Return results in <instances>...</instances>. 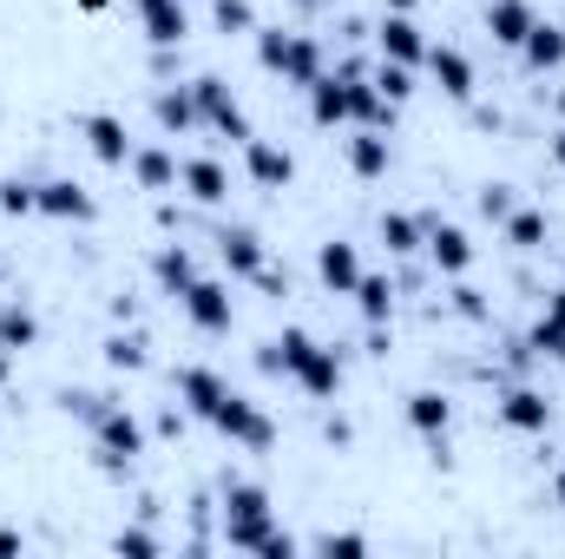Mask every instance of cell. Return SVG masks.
Here are the masks:
<instances>
[{
  "label": "cell",
  "mask_w": 565,
  "mask_h": 559,
  "mask_svg": "<svg viewBox=\"0 0 565 559\" xmlns=\"http://www.w3.org/2000/svg\"><path fill=\"white\" fill-rule=\"evenodd\" d=\"M270 376H289L302 395H316V402H335V389H342V356L335 349H322L309 329H282L277 342H264V356H257Z\"/></svg>",
  "instance_id": "1"
},
{
  "label": "cell",
  "mask_w": 565,
  "mask_h": 559,
  "mask_svg": "<svg viewBox=\"0 0 565 559\" xmlns=\"http://www.w3.org/2000/svg\"><path fill=\"white\" fill-rule=\"evenodd\" d=\"M257 66L277 73L282 86H302V93L329 73L322 66V46L309 33H282V27H257Z\"/></svg>",
  "instance_id": "2"
},
{
  "label": "cell",
  "mask_w": 565,
  "mask_h": 559,
  "mask_svg": "<svg viewBox=\"0 0 565 559\" xmlns=\"http://www.w3.org/2000/svg\"><path fill=\"white\" fill-rule=\"evenodd\" d=\"M270 534H277V520H270V494H264L257 481H231V487H224V547L257 553Z\"/></svg>",
  "instance_id": "3"
},
{
  "label": "cell",
  "mask_w": 565,
  "mask_h": 559,
  "mask_svg": "<svg viewBox=\"0 0 565 559\" xmlns=\"http://www.w3.org/2000/svg\"><path fill=\"white\" fill-rule=\"evenodd\" d=\"M191 99H198V126H211L217 139H257L250 133V113H244V99L217 80V73H204V80H191Z\"/></svg>",
  "instance_id": "4"
},
{
  "label": "cell",
  "mask_w": 565,
  "mask_h": 559,
  "mask_svg": "<svg viewBox=\"0 0 565 559\" xmlns=\"http://www.w3.org/2000/svg\"><path fill=\"white\" fill-rule=\"evenodd\" d=\"M93 447H99L106 467H132L145 454V421L132 415V409H119V402H106V409L93 415Z\"/></svg>",
  "instance_id": "5"
},
{
  "label": "cell",
  "mask_w": 565,
  "mask_h": 559,
  "mask_svg": "<svg viewBox=\"0 0 565 559\" xmlns=\"http://www.w3.org/2000/svg\"><path fill=\"white\" fill-rule=\"evenodd\" d=\"M211 428H217V434H231V441H237V447H250V454H264V447L277 441V421L264 415L250 395H237V389L224 395V409L211 415Z\"/></svg>",
  "instance_id": "6"
},
{
  "label": "cell",
  "mask_w": 565,
  "mask_h": 559,
  "mask_svg": "<svg viewBox=\"0 0 565 559\" xmlns=\"http://www.w3.org/2000/svg\"><path fill=\"white\" fill-rule=\"evenodd\" d=\"M178 303H184V316H191L204 336H224V329L237 323V296H231V283H217V277H198Z\"/></svg>",
  "instance_id": "7"
},
{
  "label": "cell",
  "mask_w": 565,
  "mask_h": 559,
  "mask_svg": "<svg viewBox=\"0 0 565 559\" xmlns=\"http://www.w3.org/2000/svg\"><path fill=\"white\" fill-rule=\"evenodd\" d=\"M40 218H60V224H93L99 218V198L73 178H46L40 184Z\"/></svg>",
  "instance_id": "8"
},
{
  "label": "cell",
  "mask_w": 565,
  "mask_h": 559,
  "mask_svg": "<svg viewBox=\"0 0 565 559\" xmlns=\"http://www.w3.org/2000/svg\"><path fill=\"white\" fill-rule=\"evenodd\" d=\"M224 395H231V382L217 376V369H204V362H191V369H178V402H184V415L211 421L224 409Z\"/></svg>",
  "instance_id": "9"
},
{
  "label": "cell",
  "mask_w": 565,
  "mask_h": 559,
  "mask_svg": "<svg viewBox=\"0 0 565 559\" xmlns=\"http://www.w3.org/2000/svg\"><path fill=\"white\" fill-rule=\"evenodd\" d=\"M375 53L395 60V66H422L427 40H422V27H415L408 13H382V27H375Z\"/></svg>",
  "instance_id": "10"
},
{
  "label": "cell",
  "mask_w": 565,
  "mask_h": 559,
  "mask_svg": "<svg viewBox=\"0 0 565 559\" xmlns=\"http://www.w3.org/2000/svg\"><path fill=\"white\" fill-rule=\"evenodd\" d=\"M422 251L434 257V271H447V277H467V264H473V244H467V231H460V224H440V218H427Z\"/></svg>",
  "instance_id": "11"
},
{
  "label": "cell",
  "mask_w": 565,
  "mask_h": 559,
  "mask_svg": "<svg viewBox=\"0 0 565 559\" xmlns=\"http://www.w3.org/2000/svg\"><path fill=\"white\" fill-rule=\"evenodd\" d=\"M342 93H349V126H375V133H382V126L395 119V106L375 93V80H369L362 66H349V73H342Z\"/></svg>",
  "instance_id": "12"
},
{
  "label": "cell",
  "mask_w": 565,
  "mask_h": 559,
  "mask_svg": "<svg viewBox=\"0 0 565 559\" xmlns=\"http://www.w3.org/2000/svg\"><path fill=\"white\" fill-rule=\"evenodd\" d=\"M139 7V27L151 46H184L191 20H184V0H132Z\"/></svg>",
  "instance_id": "13"
},
{
  "label": "cell",
  "mask_w": 565,
  "mask_h": 559,
  "mask_svg": "<svg viewBox=\"0 0 565 559\" xmlns=\"http://www.w3.org/2000/svg\"><path fill=\"white\" fill-rule=\"evenodd\" d=\"M244 165H250V178H257L264 191H289V184H296V158L270 139H244Z\"/></svg>",
  "instance_id": "14"
},
{
  "label": "cell",
  "mask_w": 565,
  "mask_h": 559,
  "mask_svg": "<svg viewBox=\"0 0 565 559\" xmlns=\"http://www.w3.org/2000/svg\"><path fill=\"white\" fill-rule=\"evenodd\" d=\"M422 66L434 73V86H440L447 99H473V60H467L460 46H427Z\"/></svg>",
  "instance_id": "15"
},
{
  "label": "cell",
  "mask_w": 565,
  "mask_h": 559,
  "mask_svg": "<svg viewBox=\"0 0 565 559\" xmlns=\"http://www.w3.org/2000/svg\"><path fill=\"white\" fill-rule=\"evenodd\" d=\"M500 421H507L513 434H546V428H553V402H546L540 389H507V395H500Z\"/></svg>",
  "instance_id": "16"
},
{
  "label": "cell",
  "mask_w": 565,
  "mask_h": 559,
  "mask_svg": "<svg viewBox=\"0 0 565 559\" xmlns=\"http://www.w3.org/2000/svg\"><path fill=\"white\" fill-rule=\"evenodd\" d=\"M217 257H224L231 277H250V283H257V271L270 264V257H264V238L244 231V224H237V231H217Z\"/></svg>",
  "instance_id": "17"
},
{
  "label": "cell",
  "mask_w": 565,
  "mask_h": 559,
  "mask_svg": "<svg viewBox=\"0 0 565 559\" xmlns=\"http://www.w3.org/2000/svg\"><path fill=\"white\" fill-rule=\"evenodd\" d=\"M79 133H86V145H93L99 165H132V151H139V145L126 139V119H113V113H93Z\"/></svg>",
  "instance_id": "18"
},
{
  "label": "cell",
  "mask_w": 565,
  "mask_h": 559,
  "mask_svg": "<svg viewBox=\"0 0 565 559\" xmlns=\"http://www.w3.org/2000/svg\"><path fill=\"white\" fill-rule=\"evenodd\" d=\"M178 184H184L198 204H224V198H231V171H224L217 158H184V165H178Z\"/></svg>",
  "instance_id": "19"
},
{
  "label": "cell",
  "mask_w": 565,
  "mask_h": 559,
  "mask_svg": "<svg viewBox=\"0 0 565 559\" xmlns=\"http://www.w3.org/2000/svg\"><path fill=\"white\" fill-rule=\"evenodd\" d=\"M388 165H395V145L382 139L375 126H355L349 133V171L355 178H388Z\"/></svg>",
  "instance_id": "20"
},
{
  "label": "cell",
  "mask_w": 565,
  "mask_h": 559,
  "mask_svg": "<svg viewBox=\"0 0 565 559\" xmlns=\"http://www.w3.org/2000/svg\"><path fill=\"white\" fill-rule=\"evenodd\" d=\"M316 277L329 283L335 296H349V289L362 283V257H355V244H342V238H329V244L316 251Z\"/></svg>",
  "instance_id": "21"
},
{
  "label": "cell",
  "mask_w": 565,
  "mask_h": 559,
  "mask_svg": "<svg viewBox=\"0 0 565 559\" xmlns=\"http://www.w3.org/2000/svg\"><path fill=\"white\" fill-rule=\"evenodd\" d=\"M533 0H487V33L500 40V46H520L526 33H533Z\"/></svg>",
  "instance_id": "22"
},
{
  "label": "cell",
  "mask_w": 565,
  "mask_h": 559,
  "mask_svg": "<svg viewBox=\"0 0 565 559\" xmlns=\"http://www.w3.org/2000/svg\"><path fill=\"white\" fill-rule=\"evenodd\" d=\"M520 53H526V66H533V73H559V66H565V27L533 20V33L520 40Z\"/></svg>",
  "instance_id": "23"
},
{
  "label": "cell",
  "mask_w": 565,
  "mask_h": 559,
  "mask_svg": "<svg viewBox=\"0 0 565 559\" xmlns=\"http://www.w3.org/2000/svg\"><path fill=\"white\" fill-rule=\"evenodd\" d=\"M447 421H454V402H447L440 389H415V395H408V428H415V434L447 441Z\"/></svg>",
  "instance_id": "24"
},
{
  "label": "cell",
  "mask_w": 565,
  "mask_h": 559,
  "mask_svg": "<svg viewBox=\"0 0 565 559\" xmlns=\"http://www.w3.org/2000/svg\"><path fill=\"white\" fill-rule=\"evenodd\" d=\"M309 119L329 133V126H349V93H342V73H322L309 86Z\"/></svg>",
  "instance_id": "25"
},
{
  "label": "cell",
  "mask_w": 565,
  "mask_h": 559,
  "mask_svg": "<svg viewBox=\"0 0 565 559\" xmlns=\"http://www.w3.org/2000/svg\"><path fill=\"white\" fill-rule=\"evenodd\" d=\"M151 119L178 139V133H191L198 126V99H191V86H164L158 99H151Z\"/></svg>",
  "instance_id": "26"
},
{
  "label": "cell",
  "mask_w": 565,
  "mask_h": 559,
  "mask_svg": "<svg viewBox=\"0 0 565 559\" xmlns=\"http://www.w3.org/2000/svg\"><path fill=\"white\" fill-rule=\"evenodd\" d=\"M132 178H139V191H178V158L164 145H145V151H132Z\"/></svg>",
  "instance_id": "27"
},
{
  "label": "cell",
  "mask_w": 565,
  "mask_h": 559,
  "mask_svg": "<svg viewBox=\"0 0 565 559\" xmlns=\"http://www.w3.org/2000/svg\"><path fill=\"white\" fill-rule=\"evenodd\" d=\"M151 277H158V289H171V296H184V289L198 283V257H191L184 244H164V251L151 257Z\"/></svg>",
  "instance_id": "28"
},
{
  "label": "cell",
  "mask_w": 565,
  "mask_h": 559,
  "mask_svg": "<svg viewBox=\"0 0 565 559\" xmlns=\"http://www.w3.org/2000/svg\"><path fill=\"white\" fill-rule=\"evenodd\" d=\"M375 238H382V251H388V257H408V251H422L427 218H408V211H388V218L375 224Z\"/></svg>",
  "instance_id": "29"
},
{
  "label": "cell",
  "mask_w": 565,
  "mask_h": 559,
  "mask_svg": "<svg viewBox=\"0 0 565 559\" xmlns=\"http://www.w3.org/2000/svg\"><path fill=\"white\" fill-rule=\"evenodd\" d=\"M500 231H507V244H513V251H546V238H553L546 211H526V204H513Z\"/></svg>",
  "instance_id": "30"
},
{
  "label": "cell",
  "mask_w": 565,
  "mask_h": 559,
  "mask_svg": "<svg viewBox=\"0 0 565 559\" xmlns=\"http://www.w3.org/2000/svg\"><path fill=\"white\" fill-rule=\"evenodd\" d=\"M40 342V316L26 309V303H0V349H33Z\"/></svg>",
  "instance_id": "31"
},
{
  "label": "cell",
  "mask_w": 565,
  "mask_h": 559,
  "mask_svg": "<svg viewBox=\"0 0 565 559\" xmlns=\"http://www.w3.org/2000/svg\"><path fill=\"white\" fill-rule=\"evenodd\" d=\"M533 349H540V356H553V362H565V289H553L546 316L533 323Z\"/></svg>",
  "instance_id": "32"
},
{
  "label": "cell",
  "mask_w": 565,
  "mask_h": 559,
  "mask_svg": "<svg viewBox=\"0 0 565 559\" xmlns=\"http://www.w3.org/2000/svg\"><path fill=\"white\" fill-rule=\"evenodd\" d=\"M349 296H355V309H362L369 323H388V316H395V283L388 277H369V271H362V283H355Z\"/></svg>",
  "instance_id": "33"
},
{
  "label": "cell",
  "mask_w": 565,
  "mask_h": 559,
  "mask_svg": "<svg viewBox=\"0 0 565 559\" xmlns=\"http://www.w3.org/2000/svg\"><path fill=\"white\" fill-rule=\"evenodd\" d=\"M369 80H375V93H382L388 106H402V99L415 93V66H395V60H382V66H375Z\"/></svg>",
  "instance_id": "34"
},
{
  "label": "cell",
  "mask_w": 565,
  "mask_h": 559,
  "mask_svg": "<svg viewBox=\"0 0 565 559\" xmlns=\"http://www.w3.org/2000/svg\"><path fill=\"white\" fill-rule=\"evenodd\" d=\"M0 211H7V218H40V184L7 178V184H0Z\"/></svg>",
  "instance_id": "35"
},
{
  "label": "cell",
  "mask_w": 565,
  "mask_h": 559,
  "mask_svg": "<svg viewBox=\"0 0 565 559\" xmlns=\"http://www.w3.org/2000/svg\"><path fill=\"white\" fill-rule=\"evenodd\" d=\"M211 13H217L224 33H257V7L250 0H211Z\"/></svg>",
  "instance_id": "36"
},
{
  "label": "cell",
  "mask_w": 565,
  "mask_h": 559,
  "mask_svg": "<svg viewBox=\"0 0 565 559\" xmlns=\"http://www.w3.org/2000/svg\"><path fill=\"white\" fill-rule=\"evenodd\" d=\"M113 553H126V559H158V534H145V527H126V534L113 540Z\"/></svg>",
  "instance_id": "37"
},
{
  "label": "cell",
  "mask_w": 565,
  "mask_h": 559,
  "mask_svg": "<svg viewBox=\"0 0 565 559\" xmlns=\"http://www.w3.org/2000/svg\"><path fill=\"white\" fill-rule=\"evenodd\" d=\"M106 362H113V369H145V342L139 336H113V342H106Z\"/></svg>",
  "instance_id": "38"
},
{
  "label": "cell",
  "mask_w": 565,
  "mask_h": 559,
  "mask_svg": "<svg viewBox=\"0 0 565 559\" xmlns=\"http://www.w3.org/2000/svg\"><path fill=\"white\" fill-rule=\"evenodd\" d=\"M316 553H329V559H362V553H369V540H362V534H322V540H316Z\"/></svg>",
  "instance_id": "39"
},
{
  "label": "cell",
  "mask_w": 565,
  "mask_h": 559,
  "mask_svg": "<svg viewBox=\"0 0 565 559\" xmlns=\"http://www.w3.org/2000/svg\"><path fill=\"white\" fill-rule=\"evenodd\" d=\"M507 211H513V184H487V191H480V218L507 224Z\"/></svg>",
  "instance_id": "40"
},
{
  "label": "cell",
  "mask_w": 565,
  "mask_h": 559,
  "mask_svg": "<svg viewBox=\"0 0 565 559\" xmlns=\"http://www.w3.org/2000/svg\"><path fill=\"white\" fill-rule=\"evenodd\" d=\"M60 402H66V415H79V421H93L106 409V395H86V389H73V395H60Z\"/></svg>",
  "instance_id": "41"
},
{
  "label": "cell",
  "mask_w": 565,
  "mask_h": 559,
  "mask_svg": "<svg viewBox=\"0 0 565 559\" xmlns=\"http://www.w3.org/2000/svg\"><path fill=\"white\" fill-rule=\"evenodd\" d=\"M454 309H460V316H487V303H480V289H467V283L454 289Z\"/></svg>",
  "instance_id": "42"
},
{
  "label": "cell",
  "mask_w": 565,
  "mask_h": 559,
  "mask_svg": "<svg viewBox=\"0 0 565 559\" xmlns=\"http://www.w3.org/2000/svg\"><path fill=\"white\" fill-rule=\"evenodd\" d=\"M257 553H264V559H296V540H289V534H270Z\"/></svg>",
  "instance_id": "43"
},
{
  "label": "cell",
  "mask_w": 565,
  "mask_h": 559,
  "mask_svg": "<svg viewBox=\"0 0 565 559\" xmlns=\"http://www.w3.org/2000/svg\"><path fill=\"white\" fill-rule=\"evenodd\" d=\"M20 547H26V540H20V527H0V559H13Z\"/></svg>",
  "instance_id": "44"
},
{
  "label": "cell",
  "mask_w": 565,
  "mask_h": 559,
  "mask_svg": "<svg viewBox=\"0 0 565 559\" xmlns=\"http://www.w3.org/2000/svg\"><path fill=\"white\" fill-rule=\"evenodd\" d=\"M553 165H559V171H565V126H559V133H553Z\"/></svg>",
  "instance_id": "45"
},
{
  "label": "cell",
  "mask_w": 565,
  "mask_h": 559,
  "mask_svg": "<svg viewBox=\"0 0 565 559\" xmlns=\"http://www.w3.org/2000/svg\"><path fill=\"white\" fill-rule=\"evenodd\" d=\"M553 500H559V507H565V467H559V474H553Z\"/></svg>",
  "instance_id": "46"
},
{
  "label": "cell",
  "mask_w": 565,
  "mask_h": 559,
  "mask_svg": "<svg viewBox=\"0 0 565 559\" xmlns=\"http://www.w3.org/2000/svg\"><path fill=\"white\" fill-rule=\"evenodd\" d=\"M415 7H422V0H388V13H415Z\"/></svg>",
  "instance_id": "47"
},
{
  "label": "cell",
  "mask_w": 565,
  "mask_h": 559,
  "mask_svg": "<svg viewBox=\"0 0 565 559\" xmlns=\"http://www.w3.org/2000/svg\"><path fill=\"white\" fill-rule=\"evenodd\" d=\"M7 369H13V349H0V382H7Z\"/></svg>",
  "instance_id": "48"
}]
</instances>
